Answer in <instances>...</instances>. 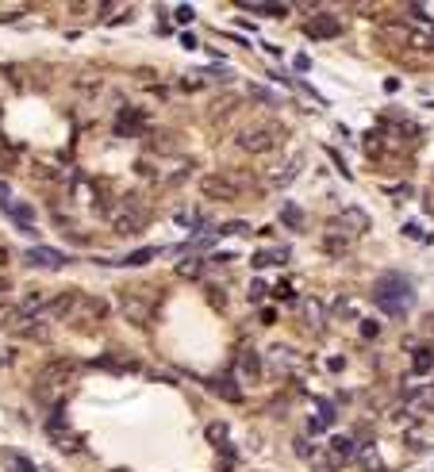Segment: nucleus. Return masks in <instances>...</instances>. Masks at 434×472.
<instances>
[{
    "instance_id": "f257e3e1",
    "label": "nucleus",
    "mask_w": 434,
    "mask_h": 472,
    "mask_svg": "<svg viewBox=\"0 0 434 472\" xmlns=\"http://www.w3.org/2000/svg\"><path fill=\"white\" fill-rule=\"evenodd\" d=\"M373 304L381 307L388 319H403V315L415 307V288L403 273H384L381 281L373 284Z\"/></svg>"
},
{
    "instance_id": "f03ea898",
    "label": "nucleus",
    "mask_w": 434,
    "mask_h": 472,
    "mask_svg": "<svg viewBox=\"0 0 434 472\" xmlns=\"http://www.w3.org/2000/svg\"><path fill=\"white\" fill-rule=\"evenodd\" d=\"M234 142H238L243 154H269L284 142V127H246Z\"/></svg>"
},
{
    "instance_id": "7ed1b4c3",
    "label": "nucleus",
    "mask_w": 434,
    "mask_h": 472,
    "mask_svg": "<svg viewBox=\"0 0 434 472\" xmlns=\"http://www.w3.org/2000/svg\"><path fill=\"white\" fill-rule=\"evenodd\" d=\"M200 192L208 200H219V204H231V200H238L243 196V181L234 173H208L200 181Z\"/></svg>"
},
{
    "instance_id": "20e7f679",
    "label": "nucleus",
    "mask_w": 434,
    "mask_h": 472,
    "mask_svg": "<svg viewBox=\"0 0 434 472\" xmlns=\"http://www.w3.org/2000/svg\"><path fill=\"white\" fill-rule=\"evenodd\" d=\"M66 319H73V323H101V319H108V299H101V296H85V292H73Z\"/></svg>"
},
{
    "instance_id": "39448f33",
    "label": "nucleus",
    "mask_w": 434,
    "mask_h": 472,
    "mask_svg": "<svg viewBox=\"0 0 434 472\" xmlns=\"http://www.w3.org/2000/svg\"><path fill=\"white\" fill-rule=\"evenodd\" d=\"M77 376V361H66V357H58V361H51V365H42L39 369V392H46V388H66L69 381Z\"/></svg>"
},
{
    "instance_id": "423d86ee",
    "label": "nucleus",
    "mask_w": 434,
    "mask_h": 472,
    "mask_svg": "<svg viewBox=\"0 0 434 472\" xmlns=\"http://www.w3.org/2000/svg\"><path fill=\"white\" fill-rule=\"evenodd\" d=\"M331 231L334 234H342V238H361V234H365L369 231V216H365V211H361V207H346V211H342V216H338V219H334V223H331Z\"/></svg>"
},
{
    "instance_id": "0eeeda50",
    "label": "nucleus",
    "mask_w": 434,
    "mask_h": 472,
    "mask_svg": "<svg viewBox=\"0 0 434 472\" xmlns=\"http://www.w3.org/2000/svg\"><path fill=\"white\" fill-rule=\"evenodd\" d=\"M112 227H116L119 234H139L142 227H146V211L134 207V204H123V207L112 211Z\"/></svg>"
},
{
    "instance_id": "6e6552de",
    "label": "nucleus",
    "mask_w": 434,
    "mask_h": 472,
    "mask_svg": "<svg viewBox=\"0 0 434 472\" xmlns=\"http://www.w3.org/2000/svg\"><path fill=\"white\" fill-rule=\"evenodd\" d=\"M403 407H408L411 419H423V414H434V384H423V388H411L403 396Z\"/></svg>"
},
{
    "instance_id": "1a4fd4ad",
    "label": "nucleus",
    "mask_w": 434,
    "mask_h": 472,
    "mask_svg": "<svg viewBox=\"0 0 434 472\" xmlns=\"http://www.w3.org/2000/svg\"><path fill=\"white\" fill-rule=\"evenodd\" d=\"M66 261L69 257L54 246H31L27 250V265L31 269H66Z\"/></svg>"
},
{
    "instance_id": "9d476101",
    "label": "nucleus",
    "mask_w": 434,
    "mask_h": 472,
    "mask_svg": "<svg viewBox=\"0 0 434 472\" xmlns=\"http://www.w3.org/2000/svg\"><path fill=\"white\" fill-rule=\"evenodd\" d=\"M296 453L304 457V461L311 464V472H338V461H334V453L331 449H323V446H304V442H296Z\"/></svg>"
},
{
    "instance_id": "9b49d317",
    "label": "nucleus",
    "mask_w": 434,
    "mask_h": 472,
    "mask_svg": "<svg viewBox=\"0 0 434 472\" xmlns=\"http://www.w3.org/2000/svg\"><path fill=\"white\" fill-rule=\"evenodd\" d=\"M304 31H308V39H338V35H342V24H338V16H331V12H315Z\"/></svg>"
},
{
    "instance_id": "f8f14e48",
    "label": "nucleus",
    "mask_w": 434,
    "mask_h": 472,
    "mask_svg": "<svg viewBox=\"0 0 434 472\" xmlns=\"http://www.w3.org/2000/svg\"><path fill=\"white\" fill-rule=\"evenodd\" d=\"M119 311H123V319H131V323H139V326L150 323V304L139 299L134 292H123V296H119Z\"/></svg>"
},
{
    "instance_id": "ddd939ff",
    "label": "nucleus",
    "mask_w": 434,
    "mask_h": 472,
    "mask_svg": "<svg viewBox=\"0 0 434 472\" xmlns=\"http://www.w3.org/2000/svg\"><path fill=\"white\" fill-rule=\"evenodd\" d=\"M4 216H8L12 223H16V231H24V234L39 231V227H35V207L31 204H16V200H8V204H4Z\"/></svg>"
},
{
    "instance_id": "4468645a",
    "label": "nucleus",
    "mask_w": 434,
    "mask_h": 472,
    "mask_svg": "<svg viewBox=\"0 0 434 472\" xmlns=\"http://www.w3.org/2000/svg\"><path fill=\"white\" fill-rule=\"evenodd\" d=\"M269 365H273V369H284V373H296L304 365V357L296 353L293 346H273L269 349Z\"/></svg>"
},
{
    "instance_id": "2eb2a0df",
    "label": "nucleus",
    "mask_w": 434,
    "mask_h": 472,
    "mask_svg": "<svg viewBox=\"0 0 434 472\" xmlns=\"http://www.w3.org/2000/svg\"><path fill=\"white\" fill-rule=\"evenodd\" d=\"M46 430H51V438H54V446H58V449H69V453H77V449H81V438H77V434L62 430V414H51Z\"/></svg>"
},
{
    "instance_id": "dca6fc26",
    "label": "nucleus",
    "mask_w": 434,
    "mask_h": 472,
    "mask_svg": "<svg viewBox=\"0 0 434 472\" xmlns=\"http://www.w3.org/2000/svg\"><path fill=\"white\" fill-rule=\"evenodd\" d=\"M204 384H208V392H216L219 399H227V403H238V399H243V388H238L231 376H208Z\"/></svg>"
},
{
    "instance_id": "f3484780",
    "label": "nucleus",
    "mask_w": 434,
    "mask_h": 472,
    "mask_svg": "<svg viewBox=\"0 0 434 472\" xmlns=\"http://www.w3.org/2000/svg\"><path fill=\"white\" fill-rule=\"evenodd\" d=\"M334 453V461L342 464V461H350V457H358V442L350 438V434H334L331 438V446H327Z\"/></svg>"
},
{
    "instance_id": "a211bd4d",
    "label": "nucleus",
    "mask_w": 434,
    "mask_h": 472,
    "mask_svg": "<svg viewBox=\"0 0 434 472\" xmlns=\"http://www.w3.org/2000/svg\"><path fill=\"white\" fill-rule=\"evenodd\" d=\"M300 169H304V161L296 157V161H288L284 169H273V173H269V184H293L296 177H300Z\"/></svg>"
},
{
    "instance_id": "6ab92c4d",
    "label": "nucleus",
    "mask_w": 434,
    "mask_h": 472,
    "mask_svg": "<svg viewBox=\"0 0 434 472\" xmlns=\"http://www.w3.org/2000/svg\"><path fill=\"white\" fill-rule=\"evenodd\" d=\"M281 223L293 227V231H304V211L293 204V200H284V204H281Z\"/></svg>"
},
{
    "instance_id": "aec40b11",
    "label": "nucleus",
    "mask_w": 434,
    "mask_h": 472,
    "mask_svg": "<svg viewBox=\"0 0 434 472\" xmlns=\"http://www.w3.org/2000/svg\"><path fill=\"white\" fill-rule=\"evenodd\" d=\"M246 12H258V16H269V19H277V16H288V4H261V0H254V4H243Z\"/></svg>"
},
{
    "instance_id": "412c9836",
    "label": "nucleus",
    "mask_w": 434,
    "mask_h": 472,
    "mask_svg": "<svg viewBox=\"0 0 434 472\" xmlns=\"http://www.w3.org/2000/svg\"><path fill=\"white\" fill-rule=\"evenodd\" d=\"M150 257H158V250L146 246V250H134V254H127V257H119V261H112V265H146Z\"/></svg>"
},
{
    "instance_id": "4be33fe9",
    "label": "nucleus",
    "mask_w": 434,
    "mask_h": 472,
    "mask_svg": "<svg viewBox=\"0 0 434 472\" xmlns=\"http://www.w3.org/2000/svg\"><path fill=\"white\" fill-rule=\"evenodd\" d=\"M411 369H415L419 376H423V373H431V369H434V346L415 349V361H411Z\"/></svg>"
},
{
    "instance_id": "5701e85b",
    "label": "nucleus",
    "mask_w": 434,
    "mask_h": 472,
    "mask_svg": "<svg viewBox=\"0 0 434 472\" xmlns=\"http://www.w3.org/2000/svg\"><path fill=\"white\" fill-rule=\"evenodd\" d=\"M4 461L12 464V472H39V469H35V461H27V457L16 453V449H8V453H4Z\"/></svg>"
},
{
    "instance_id": "b1692460",
    "label": "nucleus",
    "mask_w": 434,
    "mask_h": 472,
    "mask_svg": "<svg viewBox=\"0 0 434 472\" xmlns=\"http://www.w3.org/2000/svg\"><path fill=\"white\" fill-rule=\"evenodd\" d=\"M238 369H243V376H250V381H258V376H261V361H258V353H243V361H238Z\"/></svg>"
},
{
    "instance_id": "393cba45",
    "label": "nucleus",
    "mask_w": 434,
    "mask_h": 472,
    "mask_svg": "<svg viewBox=\"0 0 434 472\" xmlns=\"http://www.w3.org/2000/svg\"><path fill=\"white\" fill-rule=\"evenodd\" d=\"M323 250H327V254H346V250H350V238H342V234H327V238H323Z\"/></svg>"
},
{
    "instance_id": "a878e982",
    "label": "nucleus",
    "mask_w": 434,
    "mask_h": 472,
    "mask_svg": "<svg viewBox=\"0 0 434 472\" xmlns=\"http://www.w3.org/2000/svg\"><path fill=\"white\" fill-rule=\"evenodd\" d=\"M139 127H142V116H134V112H119V123H116V131H119V134L139 131Z\"/></svg>"
},
{
    "instance_id": "bb28decb",
    "label": "nucleus",
    "mask_w": 434,
    "mask_h": 472,
    "mask_svg": "<svg viewBox=\"0 0 434 472\" xmlns=\"http://www.w3.org/2000/svg\"><path fill=\"white\" fill-rule=\"evenodd\" d=\"M304 315H308V323L315 326H323V304H319V299H308V304H304Z\"/></svg>"
},
{
    "instance_id": "cd10ccee",
    "label": "nucleus",
    "mask_w": 434,
    "mask_h": 472,
    "mask_svg": "<svg viewBox=\"0 0 434 472\" xmlns=\"http://www.w3.org/2000/svg\"><path fill=\"white\" fill-rule=\"evenodd\" d=\"M358 461L365 464L369 472H376V469H381V457H376V449H369V446H365V449H358Z\"/></svg>"
},
{
    "instance_id": "c85d7f7f",
    "label": "nucleus",
    "mask_w": 434,
    "mask_h": 472,
    "mask_svg": "<svg viewBox=\"0 0 434 472\" xmlns=\"http://www.w3.org/2000/svg\"><path fill=\"white\" fill-rule=\"evenodd\" d=\"M200 269H204V261L192 257V261H181V265H177V273H181V277H200Z\"/></svg>"
},
{
    "instance_id": "c756f323",
    "label": "nucleus",
    "mask_w": 434,
    "mask_h": 472,
    "mask_svg": "<svg viewBox=\"0 0 434 472\" xmlns=\"http://www.w3.org/2000/svg\"><path fill=\"white\" fill-rule=\"evenodd\" d=\"M334 315H338V319H342V315H358V307H354V299H338V304H334Z\"/></svg>"
},
{
    "instance_id": "7c9ffc66",
    "label": "nucleus",
    "mask_w": 434,
    "mask_h": 472,
    "mask_svg": "<svg viewBox=\"0 0 434 472\" xmlns=\"http://www.w3.org/2000/svg\"><path fill=\"white\" fill-rule=\"evenodd\" d=\"M381 334V323L376 319H361V338H376Z\"/></svg>"
},
{
    "instance_id": "2f4dec72",
    "label": "nucleus",
    "mask_w": 434,
    "mask_h": 472,
    "mask_svg": "<svg viewBox=\"0 0 434 472\" xmlns=\"http://www.w3.org/2000/svg\"><path fill=\"white\" fill-rule=\"evenodd\" d=\"M266 288H269V284H261V281H254V284H250V288H246V296H250V304H258V299H261V296H266Z\"/></svg>"
},
{
    "instance_id": "473e14b6",
    "label": "nucleus",
    "mask_w": 434,
    "mask_h": 472,
    "mask_svg": "<svg viewBox=\"0 0 434 472\" xmlns=\"http://www.w3.org/2000/svg\"><path fill=\"white\" fill-rule=\"evenodd\" d=\"M208 438L219 446V438H227V426H223V423H211V426H208Z\"/></svg>"
},
{
    "instance_id": "72a5a7b5",
    "label": "nucleus",
    "mask_w": 434,
    "mask_h": 472,
    "mask_svg": "<svg viewBox=\"0 0 434 472\" xmlns=\"http://www.w3.org/2000/svg\"><path fill=\"white\" fill-rule=\"evenodd\" d=\"M173 16H177V24H192V8H189V4H181V8H173Z\"/></svg>"
},
{
    "instance_id": "f704fd0d",
    "label": "nucleus",
    "mask_w": 434,
    "mask_h": 472,
    "mask_svg": "<svg viewBox=\"0 0 434 472\" xmlns=\"http://www.w3.org/2000/svg\"><path fill=\"white\" fill-rule=\"evenodd\" d=\"M8 204V184H0V207Z\"/></svg>"
},
{
    "instance_id": "c9c22d12",
    "label": "nucleus",
    "mask_w": 434,
    "mask_h": 472,
    "mask_svg": "<svg viewBox=\"0 0 434 472\" xmlns=\"http://www.w3.org/2000/svg\"><path fill=\"white\" fill-rule=\"evenodd\" d=\"M4 261H8V246H0V265H4Z\"/></svg>"
},
{
    "instance_id": "e433bc0d",
    "label": "nucleus",
    "mask_w": 434,
    "mask_h": 472,
    "mask_svg": "<svg viewBox=\"0 0 434 472\" xmlns=\"http://www.w3.org/2000/svg\"><path fill=\"white\" fill-rule=\"evenodd\" d=\"M431 42H434V31H431Z\"/></svg>"
}]
</instances>
